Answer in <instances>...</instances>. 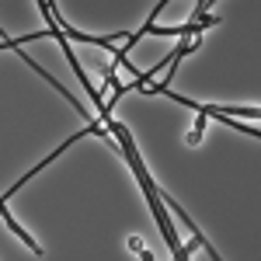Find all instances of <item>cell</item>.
<instances>
[{"label": "cell", "mask_w": 261, "mask_h": 261, "mask_svg": "<svg viewBox=\"0 0 261 261\" xmlns=\"http://www.w3.org/2000/svg\"><path fill=\"white\" fill-rule=\"evenodd\" d=\"M192 49H195V42H185V45H181V49L174 53V56H171V60H164V66H167V63H174L178 56H185V53H192ZM153 73H157V66H153V70H146V73H140V77H136V81L129 84V87H143L146 81H153Z\"/></svg>", "instance_id": "cell-1"}]
</instances>
